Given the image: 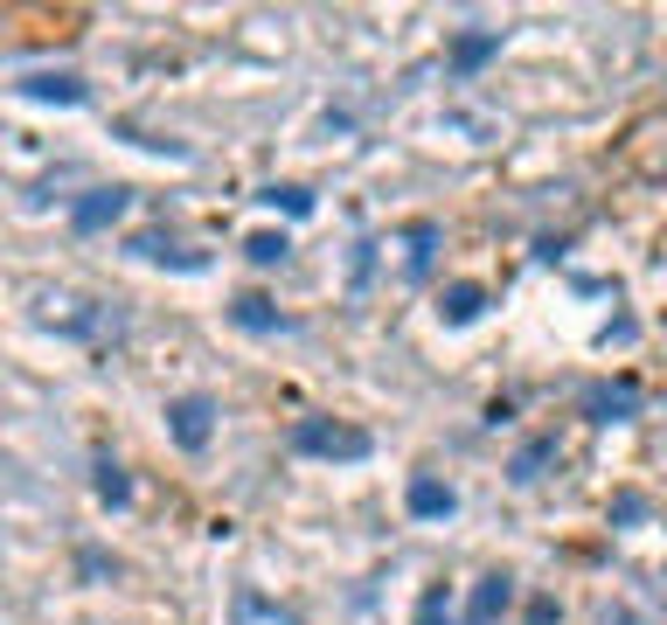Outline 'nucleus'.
Masks as SVG:
<instances>
[{"label":"nucleus","instance_id":"423d86ee","mask_svg":"<svg viewBox=\"0 0 667 625\" xmlns=\"http://www.w3.org/2000/svg\"><path fill=\"white\" fill-rule=\"evenodd\" d=\"M452 508H459V493H452V486H439V480H424V473L410 480V514H418V521H445Z\"/></svg>","mask_w":667,"mask_h":625},{"label":"nucleus","instance_id":"39448f33","mask_svg":"<svg viewBox=\"0 0 667 625\" xmlns=\"http://www.w3.org/2000/svg\"><path fill=\"white\" fill-rule=\"evenodd\" d=\"M229 625H299V618H293V612H278L265 591H250V584H244L237 597H229Z\"/></svg>","mask_w":667,"mask_h":625},{"label":"nucleus","instance_id":"ddd939ff","mask_svg":"<svg viewBox=\"0 0 667 625\" xmlns=\"http://www.w3.org/2000/svg\"><path fill=\"white\" fill-rule=\"evenodd\" d=\"M431 244H439V229H431V223L410 229V278H424V271H431Z\"/></svg>","mask_w":667,"mask_h":625},{"label":"nucleus","instance_id":"9d476101","mask_svg":"<svg viewBox=\"0 0 667 625\" xmlns=\"http://www.w3.org/2000/svg\"><path fill=\"white\" fill-rule=\"evenodd\" d=\"M98 501H105V508H125V501H133V480H125L119 465H98Z\"/></svg>","mask_w":667,"mask_h":625},{"label":"nucleus","instance_id":"f3484780","mask_svg":"<svg viewBox=\"0 0 667 625\" xmlns=\"http://www.w3.org/2000/svg\"><path fill=\"white\" fill-rule=\"evenodd\" d=\"M244 250H250V257H258V265H278V257H286V237H250Z\"/></svg>","mask_w":667,"mask_h":625},{"label":"nucleus","instance_id":"dca6fc26","mask_svg":"<svg viewBox=\"0 0 667 625\" xmlns=\"http://www.w3.org/2000/svg\"><path fill=\"white\" fill-rule=\"evenodd\" d=\"M265 202H271V208H286V216H306V208H314V195H306V188H271Z\"/></svg>","mask_w":667,"mask_h":625},{"label":"nucleus","instance_id":"a211bd4d","mask_svg":"<svg viewBox=\"0 0 667 625\" xmlns=\"http://www.w3.org/2000/svg\"><path fill=\"white\" fill-rule=\"evenodd\" d=\"M605 625H639V618H633L626 605H605Z\"/></svg>","mask_w":667,"mask_h":625},{"label":"nucleus","instance_id":"6e6552de","mask_svg":"<svg viewBox=\"0 0 667 625\" xmlns=\"http://www.w3.org/2000/svg\"><path fill=\"white\" fill-rule=\"evenodd\" d=\"M556 459V438H535V445L515 459V486H535V480H543V465Z\"/></svg>","mask_w":667,"mask_h":625},{"label":"nucleus","instance_id":"20e7f679","mask_svg":"<svg viewBox=\"0 0 667 625\" xmlns=\"http://www.w3.org/2000/svg\"><path fill=\"white\" fill-rule=\"evenodd\" d=\"M507 605H515V577H480L466 597V625H494Z\"/></svg>","mask_w":667,"mask_h":625},{"label":"nucleus","instance_id":"2eb2a0df","mask_svg":"<svg viewBox=\"0 0 667 625\" xmlns=\"http://www.w3.org/2000/svg\"><path fill=\"white\" fill-rule=\"evenodd\" d=\"M633 403H639V397H633L626 382H619V389H592V410H598V417H605V410H633Z\"/></svg>","mask_w":667,"mask_h":625},{"label":"nucleus","instance_id":"f03ea898","mask_svg":"<svg viewBox=\"0 0 667 625\" xmlns=\"http://www.w3.org/2000/svg\"><path fill=\"white\" fill-rule=\"evenodd\" d=\"M167 424H174V445H182V452H202V445H209V431H216V403L209 397H182L167 410Z\"/></svg>","mask_w":667,"mask_h":625},{"label":"nucleus","instance_id":"6ab92c4d","mask_svg":"<svg viewBox=\"0 0 667 625\" xmlns=\"http://www.w3.org/2000/svg\"><path fill=\"white\" fill-rule=\"evenodd\" d=\"M660 584H667V570H660Z\"/></svg>","mask_w":667,"mask_h":625},{"label":"nucleus","instance_id":"7ed1b4c3","mask_svg":"<svg viewBox=\"0 0 667 625\" xmlns=\"http://www.w3.org/2000/svg\"><path fill=\"white\" fill-rule=\"evenodd\" d=\"M125 208H133V188H98L70 208V223H76V237H98V229H112Z\"/></svg>","mask_w":667,"mask_h":625},{"label":"nucleus","instance_id":"f257e3e1","mask_svg":"<svg viewBox=\"0 0 667 625\" xmlns=\"http://www.w3.org/2000/svg\"><path fill=\"white\" fill-rule=\"evenodd\" d=\"M293 452H306V459H369V431L306 417V424H293Z\"/></svg>","mask_w":667,"mask_h":625},{"label":"nucleus","instance_id":"9b49d317","mask_svg":"<svg viewBox=\"0 0 667 625\" xmlns=\"http://www.w3.org/2000/svg\"><path fill=\"white\" fill-rule=\"evenodd\" d=\"M418 625H459V618H452V591H445V584H431V591H424Z\"/></svg>","mask_w":667,"mask_h":625},{"label":"nucleus","instance_id":"0eeeda50","mask_svg":"<svg viewBox=\"0 0 667 625\" xmlns=\"http://www.w3.org/2000/svg\"><path fill=\"white\" fill-rule=\"evenodd\" d=\"M480 306H486V293H480V285H452V293L439 299V312H445V320H452V327H466V320H473V312H480Z\"/></svg>","mask_w":667,"mask_h":625},{"label":"nucleus","instance_id":"4468645a","mask_svg":"<svg viewBox=\"0 0 667 625\" xmlns=\"http://www.w3.org/2000/svg\"><path fill=\"white\" fill-rule=\"evenodd\" d=\"M494 49H501V35H466V42L452 49V57H459V70H480L486 57H494Z\"/></svg>","mask_w":667,"mask_h":625},{"label":"nucleus","instance_id":"1a4fd4ad","mask_svg":"<svg viewBox=\"0 0 667 625\" xmlns=\"http://www.w3.org/2000/svg\"><path fill=\"white\" fill-rule=\"evenodd\" d=\"M237 327H250V334H271V327H278L271 299H258V293H250V299H237Z\"/></svg>","mask_w":667,"mask_h":625},{"label":"nucleus","instance_id":"f8f14e48","mask_svg":"<svg viewBox=\"0 0 667 625\" xmlns=\"http://www.w3.org/2000/svg\"><path fill=\"white\" fill-rule=\"evenodd\" d=\"M21 91H29V98H63V104H76V98H84V84H70V76H29Z\"/></svg>","mask_w":667,"mask_h":625}]
</instances>
